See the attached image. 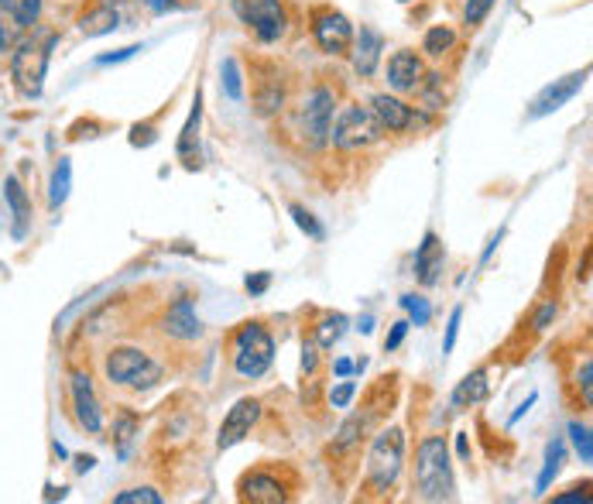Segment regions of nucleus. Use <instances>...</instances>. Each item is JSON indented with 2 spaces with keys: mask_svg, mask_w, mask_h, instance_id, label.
I'll return each instance as SVG.
<instances>
[{
  "mask_svg": "<svg viewBox=\"0 0 593 504\" xmlns=\"http://www.w3.org/2000/svg\"><path fill=\"white\" fill-rule=\"evenodd\" d=\"M460 323H463V309L456 306V309H453V316H450V323H446V340H443V354H453V347H456V336H460Z\"/></svg>",
  "mask_w": 593,
  "mask_h": 504,
  "instance_id": "39",
  "label": "nucleus"
},
{
  "mask_svg": "<svg viewBox=\"0 0 593 504\" xmlns=\"http://www.w3.org/2000/svg\"><path fill=\"white\" fill-rule=\"evenodd\" d=\"M138 429H141V422H138V415L134 412H117V419H114V443H117V453L120 456H127V450H131V443H134V436H138Z\"/></svg>",
  "mask_w": 593,
  "mask_h": 504,
  "instance_id": "30",
  "label": "nucleus"
},
{
  "mask_svg": "<svg viewBox=\"0 0 593 504\" xmlns=\"http://www.w3.org/2000/svg\"><path fill=\"white\" fill-rule=\"evenodd\" d=\"M333 374H336V378H347V374H354V360L340 357V360L333 364Z\"/></svg>",
  "mask_w": 593,
  "mask_h": 504,
  "instance_id": "47",
  "label": "nucleus"
},
{
  "mask_svg": "<svg viewBox=\"0 0 593 504\" xmlns=\"http://www.w3.org/2000/svg\"><path fill=\"white\" fill-rule=\"evenodd\" d=\"M199 124H203V90H196V96H192L189 120H186V124H182V131H179V158H182V162H186L189 168L196 165Z\"/></svg>",
  "mask_w": 593,
  "mask_h": 504,
  "instance_id": "23",
  "label": "nucleus"
},
{
  "mask_svg": "<svg viewBox=\"0 0 593 504\" xmlns=\"http://www.w3.org/2000/svg\"><path fill=\"white\" fill-rule=\"evenodd\" d=\"M456 450H460L463 460H470V443H467V432H460V436H456Z\"/></svg>",
  "mask_w": 593,
  "mask_h": 504,
  "instance_id": "48",
  "label": "nucleus"
},
{
  "mask_svg": "<svg viewBox=\"0 0 593 504\" xmlns=\"http://www.w3.org/2000/svg\"><path fill=\"white\" fill-rule=\"evenodd\" d=\"M347 326H350V319L343 316V312H326L323 319H319V326H316V343H319V350H330L336 340H340L343 333H347Z\"/></svg>",
  "mask_w": 593,
  "mask_h": 504,
  "instance_id": "27",
  "label": "nucleus"
},
{
  "mask_svg": "<svg viewBox=\"0 0 593 504\" xmlns=\"http://www.w3.org/2000/svg\"><path fill=\"white\" fill-rule=\"evenodd\" d=\"M556 504H573V501H580V504H590V484H583V487H570L566 494H556L552 498Z\"/></svg>",
  "mask_w": 593,
  "mask_h": 504,
  "instance_id": "43",
  "label": "nucleus"
},
{
  "mask_svg": "<svg viewBox=\"0 0 593 504\" xmlns=\"http://www.w3.org/2000/svg\"><path fill=\"white\" fill-rule=\"evenodd\" d=\"M563 460H566V446H563V439H552V443L546 446V467H542L539 480H535V491H539V494H546V491H549L552 477L559 474V467H563Z\"/></svg>",
  "mask_w": 593,
  "mask_h": 504,
  "instance_id": "29",
  "label": "nucleus"
},
{
  "mask_svg": "<svg viewBox=\"0 0 593 504\" xmlns=\"http://www.w3.org/2000/svg\"><path fill=\"white\" fill-rule=\"evenodd\" d=\"M422 76H426V66H422L419 55L408 52V48H402V52H395L388 59V83H391V90L415 93V90H419V83H422Z\"/></svg>",
  "mask_w": 593,
  "mask_h": 504,
  "instance_id": "17",
  "label": "nucleus"
},
{
  "mask_svg": "<svg viewBox=\"0 0 593 504\" xmlns=\"http://www.w3.org/2000/svg\"><path fill=\"white\" fill-rule=\"evenodd\" d=\"M556 319V302H542V309L535 312V319H532V326L535 330H546V326Z\"/></svg>",
  "mask_w": 593,
  "mask_h": 504,
  "instance_id": "45",
  "label": "nucleus"
},
{
  "mask_svg": "<svg viewBox=\"0 0 593 504\" xmlns=\"http://www.w3.org/2000/svg\"><path fill=\"white\" fill-rule=\"evenodd\" d=\"M117 28H120V11L114 0H96L93 7H86V11L79 14V31H83L86 38L114 35Z\"/></svg>",
  "mask_w": 593,
  "mask_h": 504,
  "instance_id": "19",
  "label": "nucleus"
},
{
  "mask_svg": "<svg viewBox=\"0 0 593 504\" xmlns=\"http://www.w3.org/2000/svg\"><path fill=\"white\" fill-rule=\"evenodd\" d=\"M371 114L381 124V131H388V134H402V131H408V127H415L422 120L405 100L388 96V93H374L371 96Z\"/></svg>",
  "mask_w": 593,
  "mask_h": 504,
  "instance_id": "14",
  "label": "nucleus"
},
{
  "mask_svg": "<svg viewBox=\"0 0 593 504\" xmlns=\"http://www.w3.org/2000/svg\"><path fill=\"white\" fill-rule=\"evenodd\" d=\"M333 110H336V96L326 86H316L306 103H302V114H299V127H302V141L309 148H323L330 141V127H333Z\"/></svg>",
  "mask_w": 593,
  "mask_h": 504,
  "instance_id": "8",
  "label": "nucleus"
},
{
  "mask_svg": "<svg viewBox=\"0 0 593 504\" xmlns=\"http://www.w3.org/2000/svg\"><path fill=\"white\" fill-rule=\"evenodd\" d=\"M247 292H251V295H264V292H268V285H271V275H268V271H258V275H247Z\"/></svg>",
  "mask_w": 593,
  "mask_h": 504,
  "instance_id": "44",
  "label": "nucleus"
},
{
  "mask_svg": "<svg viewBox=\"0 0 593 504\" xmlns=\"http://www.w3.org/2000/svg\"><path fill=\"white\" fill-rule=\"evenodd\" d=\"M240 501H251V504H282L288 501V484H282L271 470H254V474H244L237 484Z\"/></svg>",
  "mask_w": 593,
  "mask_h": 504,
  "instance_id": "15",
  "label": "nucleus"
},
{
  "mask_svg": "<svg viewBox=\"0 0 593 504\" xmlns=\"http://www.w3.org/2000/svg\"><path fill=\"white\" fill-rule=\"evenodd\" d=\"M384 138L381 124L374 120V114L360 103H350V107L340 110L336 124L330 127V141L340 151H364L371 144H378Z\"/></svg>",
  "mask_w": 593,
  "mask_h": 504,
  "instance_id": "6",
  "label": "nucleus"
},
{
  "mask_svg": "<svg viewBox=\"0 0 593 504\" xmlns=\"http://www.w3.org/2000/svg\"><path fill=\"white\" fill-rule=\"evenodd\" d=\"M487 391H491V381H487V371L480 367V371L467 374L460 384H456L453 391V408H470V405H480L487 398Z\"/></svg>",
  "mask_w": 593,
  "mask_h": 504,
  "instance_id": "24",
  "label": "nucleus"
},
{
  "mask_svg": "<svg viewBox=\"0 0 593 504\" xmlns=\"http://www.w3.org/2000/svg\"><path fill=\"white\" fill-rule=\"evenodd\" d=\"M162 323H165L162 330L168 336H175V340H199V336H203V323H199V316H196V302H192L189 295H182V299H175L172 306H168Z\"/></svg>",
  "mask_w": 593,
  "mask_h": 504,
  "instance_id": "16",
  "label": "nucleus"
},
{
  "mask_svg": "<svg viewBox=\"0 0 593 504\" xmlns=\"http://www.w3.org/2000/svg\"><path fill=\"white\" fill-rule=\"evenodd\" d=\"M360 330H364V333H371V330H374V319H371V316H364V319H360Z\"/></svg>",
  "mask_w": 593,
  "mask_h": 504,
  "instance_id": "52",
  "label": "nucleus"
},
{
  "mask_svg": "<svg viewBox=\"0 0 593 504\" xmlns=\"http://www.w3.org/2000/svg\"><path fill=\"white\" fill-rule=\"evenodd\" d=\"M402 4H408V0H402Z\"/></svg>",
  "mask_w": 593,
  "mask_h": 504,
  "instance_id": "53",
  "label": "nucleus"
},
{
  "mask_svg": "<svg viewBox=\"0 0 593 504\" xmlns=\"http://www.w3.org/2000/svg\"><path fill=\"white\" fill-rule=\"evenodd\" d=\"M535 402H539V395H535V391H532V395H528V398H525V402H522V405H518V408H515V415H511V419H508V422H511V426H515V422H518V419H522V415H525V412H528V408H532Z\"/></svg>",
  "mask_w": 593,
  "mask_h": 504,
  "instance_id": "46",
  "label": "nucleus"
},
{
  "mask_svg": "<svg viewBox=\"0 0 593 504\" xmlns=\"http://www.w3.org/2000/svg\"><path fill=\"white\" fill-rule=\"evenodd\" d=\"M350 59H354V72L360 79H367V76H374V69H378V62H381V48H384V38L378 35L374 28H360V35L350 42Z\"/></svg>",
  "mask_w": 593,
  "mask_h": 504,
  "instance_id": "18",
  "label": "nucleus"
},
{
  "mask_svg": "<svg viewBox=\"0 0 593 504\" xmlns=\"http://www.w3.org/2000/svg\"><path fill=\"white\" fill-rule=\"evenodd\" d=\"M48 501H55V498H66V487H59V491H55V487H48V494H45Z\"/></svg>",
  "mask_w": 593,
  "mask_h": 504,
  "instance_id": "51",
  "label": "nucleus"
},
{
  "mask_svg": "<svg viewBox=\"0 0 593 504\" xmlns=\"http://www.w3.org/2000/svg\"><path fill=\"white\" fill-rule=\"evenodd\" d=\"M402 309L408 312V323L412 326H429L432 319L429 299H422V295H402Z\"/></svg>",
  "mask_w": 593,
  "mask_h": 504,
  "instance_id": "32",
  "label": "nucleus"
},
{
  "mask_svg": "<svg viewBox=\"0 0 593 504\" xmlns=\"http://www.w3.org/2000/svg\"><path fill=\"white\" fill-rule=\"evenodd\" d=\"M103 374H107L110 384L148 391L162 381V364H155V360L138 347H114L107 354V360H103Z\"/></svg>",
  "mask_w": 593,
  "mask_h": 504,
  "instance_id": "4",
  "label": "nucleus"
},
{
  "mask_svg": "<svg viewBox=\"0 0 593 504\" xmlns=\"http://www.w3.org/2000/svg\"><path fill=\"white\" fill-rule=\"evenodd\" d=\"M576 388L583 395V408H593V360H583V367L576 371Z\"/></svg>",
  "mask_w": 593,
  "mask_h": 504,
  "instance_id": "37",
  "label": "nucleus"
},
{
  "mask_svg": "<svg viewBox=\"0 0 593 504\" xmlns=\"http://www.w3.org/2000/svg\"><path fill=\"white\" fill-rule=\"evenodd\" d=\"M93 456H76V470H79V474H86V470H93Z\"/></svg>",
  "mask_w": 593,
  "mask_h": 504,
  "instance_id": "49",
  "label": "nucleus"
},
{
  "mask_svg": "<svg viewBox=\"0 0 593 504\" xmlns=\"http://www.w3.org/2000/svg\"><path fill=\"white\" fill-rule=\"evenodd\" d=\"M408 330H412V323H408V319H398V323L391 326V333L384 336V350H388V354H391V350L402 347V340L408 336Z\"/></svg>",
  "mask_w": 593,
  "mask_h": 504,
  "instance_id": "40",
  "label": "nucleus"
},
{
  "mask_svg": "<svg viewBox=\"0 0 593 504\" xmlns=\"http://www.w3.org/2000/svg\"><path fill=\"white\" fill-rule=\"evenodd\" d=\"M494 4H498V0H467V7H463V21H467L470 28H477V24H484L487 14L494 11Z\"/></svg>",
  "mask_w": 593,
  "mask_h": 504,
  "instance_id": "36",
  "label": "nucleus"
},
{
  "mask_svg": "<svg viewBox=\"0 0 593 504\" xmlns=\"http://www.w3.org/2000/svg\"><path fill=\"white\" fill-rule=\"evenodd\" d=\"M443 261H446L443 244H439V237L432 234V230H426L419 251H415V275H419V282L422 285H436L439 271H443Z\"/></svg>",
  "mask_w": 593,
  "mask_h": 504,
  "instance_id": "20",
  "label": "nucleus"
},
{
  "mask_svg": "<svg viewBox=\"0 0 593 504\" xmlns=\"http://www.w3.org/2000/svg\"><path fill=\"white\" fill-rule=\"evenodd\" d=\"M261 419V402L258 398H240V402L230 408L227 419H223L220 426V439H216V450H230V446H237L244 436H251L254 422Z\"/></svg>",
  "mask_w": 593,
  "mask_h": 504,
  "instance_id": "13",
  "label": "nucleus"
},
{
  "mask_svg": "<svg viewBox=\"0 0 593 504\" xmlns=\"http://www.w3.org/2000/svg\"><path fill=\"white\" fill-rule=\"evenodd\" d=\"M234 14L264 45H275L288 31V14L282 0H234Z\"/></svg>",
  "mask_w": 593,
  "mask_h": 504,
  "instance_id": "7",
  "label": "nucleus"
},
{
  "mask_svg": "<svg viewBox=\"0 0 593 504\" xmlns=\"http://www.w3.org/2000/svg\"><path fill=\"white\" fill-rule=\"evenodd\" d=\"M587 76H590V69L570 72V76H563V79H552L546 90H539V93H535V100L528 103V120H542V117L556 114V110H563L566 103H570L573 96L583 90Z\"/></svg>",
  "mask_w": 593,
  "mask_h": 504,
  "instance_id": "11",
  "label": "nucleus"
},
{
  "mask_svg": "<svg viewBox=\"0 0 593 504\" xmlns=\"http://www.w3.org/2000/svg\"><path fill=\"white\" fill-rule=\"evenodd\" d=\"M354 395H357V384L343 381V384H336V388H330V405L333 408H347L350 402H354Z\"/></svg>",
  "mask_w": 593,
  "mask_h": 504,
  "instance_id": "38",
  "label": "nucleus"
},
{
  "mask_svg": "<svg viewBox=\"0 0 593 504\" xmlns=\"http://www.w3.org/2000/svg\"><path fill=\"white\" fill-rule=\"evenodd\" d=\"M288 213L295 216V223H299L302 234H309L312 240H323V223H319L316 216H312V213L306 210V206H302V203H292V206H288Z\"/></svg>",
  "mask_w": 593,
  "mask_h": 504,
  "instance_id": "33",
  "label": "nucleus"
},
{
  "mask_svg": "<svg viewBox=\"0 0 593 504\" xmlns=\"http://www.w3.org/2000/svg\"><path fill=\"white\" fill-rule=\"evenodd\" d=\"M45 0H0V55H11L28 31H35Z\"/></svg>",
  "mask_w": 593,
  "mask_h": 504,
  "instance_id": "9",
  "label": "nucleus"
},
{
  "mask_svg": "<svg viewBox=\"0 0 593 504\" xmlns=\"http://www.w3.org/2000/svg\"><path fill=\"white\" fill-rule=\"evenodd\" d=\"M312 38L326 55H347L354 42V24L347 14L333 11V7H319L312 11Z\"/></svg>",
  "mask_w": 593,
  "mask_h": 504,
  "instance_id": "10",
  "label": "nucleus"
},
{
  "mask_svg": "<svg viewBox=\"0 0 593 504\" xmlns=\"http://www.w3.org/2000/svg\"><path fill=\"white\" fill-rule=\"evenodd\" d=\"M453 45H456V31L446 28V24H432L426 38H422V52L432 55V59H443Z\"/></svg>",
  "mask_w": 593,
  "mask_h": 504,
  "instance_id": "28",
  "label": "nucleus"
},
{
  "mask_svg": "<svg viewBox=\"0 0 593 504\" xmlns=\"http://www.w3.org/2000/svg\"><path fill=\"white\" fill-rule=\"evenodd\" d=\"M275 364V340L261 323H244L234 333V371L247 381H258Z\"/></svg>",
  "mask_w": 593,
  "mask_h": 504,
  "instance_id": "3",
  "label": "nucleus"
},
{
  "mask_svg": "<svg viewBox=\"0 0 593 504\" xmlns=\"http://www.w3.org/2000/svg\"><path fill=\"white\" fill-rule=\"evenodd\" d=\"M285 107V83L282 79H261L258 93H254V114L275 117Z\"/></svg>",
  "mask_w": 593,
  "mask_h": 504,
  "instance_id": "25",
  "label": "nucleus"
},
{
  "mask_svg": "<svg viewBox=\"0 0 593 504\" xmlns=\"http://www.w3.org/2000/svg\"><path fill=\"white\" fill-rule=\"evenodd\" d=\"M138 52H141V45H127V48H120V52L100 55V59H96V66H114V62H127V59H134Z\"/></svg>",
  "mask_w": 593,
  "mask_h": 504,
  "instance_id": "42",
  "label": "nucleus"
},
{
  "mask_svg": "<svg viewBox=\"0 0 593 504\" xmlns=\"http://www.w3.org/2000/svg\"><path fill=\"white\" fill-rule=\"evenodd\" d=\"M69 189H72V165H69V158H59V165H55V172H52V182H48V206L59 210L69 199Z\"/></svg>",
  "mask_w": 593,
  "mask_h": 504,
  "instance_id": "26",
  "label": "nucleus"
},
{
  "mask_svg": "<svg viewBox=\"0 0 593 504\" xmlns=\"http://www.w3.org/2000/svg\"><path fill=\"white\" fill-rule=\"evenodd\" d=\"M69 388H72V405H76L79 426L90 432V436H100L103 432V408H100V398H96V391H93L90 374L72 371Z\"/></svg>",
  "mask_w": 593,
  "mask_h": 504,
  "instance_id": "12",
  "label": "nucleus"
},
{
  "mask_svg": "<svg viewBox=\"0 0 593 504\" xmlns=\"http://www.w3.org/2000/svg\"><path fill=\"white\" fill-rule=\"evenodd\" d=\"M374 422H378V405H371V408H364V412L350 415V419L340 426V432H336V439H333V450H336V453H347V450H354L357 443H364L367 429H371Z\"/></svg>",
  "mask_w": 593,
  "mask_h": 504,
  "instance_id": "22",
  "label": "nucleus"
},
{
  "mask_svg": "<svg viewBox=\"0 0 593 504\" xmlns=\"http://www.w3.org/2000/svg\"><path fill=\"white\" fill-rule=\"evenodd\" d=\"M405 463V432L402 429H384L371 443L367 453V484L374 491H391Z\"/></svg>",
  "mask_w": 593,
  "mask_h": 504,
  "instance_id": "5",
  "label": "nucleus"
},
{
  "mask_svg": "<svg viewBox=\"0 0 593 504\" xmlns=\"http://www.w3.org/2000/svg\"><path fill=\"white\" fill-rule=\"evenodd\" d=\"M316 367H319V343L309 340L302 343V374H316Z\"/></svg>",
  "mask_w": 593,
  "mask_h": 504,
  "instance_id": "41",
  "label": "nucleus"
},
{
  "mask_svg": "<svg viewBox=\"0 0 593 504\" xmlns=\"http://www.w3.org/2000/svg\"><path fill=\"white\" fill-rule=\"evenodd\" d=\"M570 439H573L576 453H580V463H593V439L583 422H570Z\"/></svg>",
  "mask_w": 593,
  "mask_h": 504,
  "instance_id": "34",
  "label": "nucleus"
},
{
  "mask_svg": "<svg viewBox=\"0 0 593 504\" xmlns=\"http://www.w3.org/2000/svg\"><path fill=\"white\" fill-rule=\"evenodd\" d=\"M220 90H223V96H227L230 103L244 100V76H240L237 59H223V66H220Z\"/></svg>",
  "mask_w": 593,
  "mask_h": 504,
  "instance_id": "31",
  "label": "nucleus"
},
{
  "mask_svg": "<svg viewBox=\"0 0 593 504\" xmlns=\"http://www.w3.org/2000/svg\"><path fill=\"white\" fill-rule=\"evenodd\" d=\"M59 45V35L55 31H45V35H24L11 52V79L18 86V93L24 100H38L45 90V72L48 62H52V52Z\"/></svg>",
  "mask_w": 593,
  "mask_h": 504,
  "instance_id": "1",
  "label": "nucleus"
},
{
  "mask_svg": "<svg viewBox=\"0 0 593 504\" xmlns=\"http://www.w3.org/2000/svg\"><path fill=\"white\" fill-rule=\"evenodd\" d=\"M4 199H7V206H11V234H14V240H24L28 237V227H31V199L14 175L4 179Z\"/></svg>",
  "mask_w": 593,
  "mask_h": 504,
  "instance_id": "21",
  "label": "nucleus"
},
{
  "mask_svg": "<svg viewBox=\"0 0 593 504\" xmlns=\"http://www.w3.org/2000/svg\"><path fill=\"white\" fill-rule=\"evenodd\" d=\"M415 491L422 501H453L456 480L450 463V446L443 436H426L415 453Z\"/></svg>",
  "mask_w": 593,
  "mask_h": 504,
  "instance_id": "2",
  "label": "nucleus"
},
{
  "mask_svg": "<svg viewBox=\"0 0 593 504\" xmlns=\"http://www.w3.org/2000/svg\"><path fill=\"white\" fill-rule=\"evenodd\" d=\"M144 4H151V7H155L158 14H162V11H168V7H175L172 0H144Z\"/></svg>",
  "mask_w": 593,
  "mask_h": 504,
  "instance_id": "50",
  "label": "nucleus"
},
{
  "mask_svg": "<svg viewBox=\"0 0 593 504\" xmlns=\"http://www.w3.org/2000/svg\"><path fill=\"white\" fill-rule=\"evenodd\" d=\"M114 504H162V494L155 487H131V491H120Z\"/></svg>",
  "mask_w": 593,
  "mask_h": 504,
  "instance_id": "35",
  "label": "nucleus"
}]
</instances>
